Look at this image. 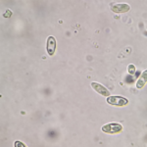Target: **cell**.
Returning <instances> with one entry per match:
<instances>
[{"label":"cell","instance_id":"obj_1","mask_svg":"<svg viewBox=\"0 0 147 147\" xmlns=\"http://www.w3.org/2000/svg\"><path fill=\"white\" fill-rule=\"evenodd\" d=\"M122 130H123L122 125L118 124V123H110V124H107L102 127V131L110 134H119Z\"/></svg>","mask_w":147,"mask_h":147},{"label":"cell","instance_id":"obj_2","mask_svg":"<svg viewBox=\"0 0 147 147\" xmlns=\"http://www.w3.org/2000/svg\"><path fill=\"white\" fill-rule=\"evenodd\" d=\"M107 102L111 105L123 107V106H125L129 103V100H127V98L123 96H109L107 97Z\"/></svg>","mask_w":147,"mask_h":147},{"label":"cell","instance_id":"obj_3","mask_svg":"<svg viewBox=\"0 0 147 147\" xmlns=\"http://www.w3.org/2000/svg\"><path fill=\"white\" fill-rule=\"evenodd\" d=\"M91 87L97 92V93H99L102 96H106V97L110 96V92H109L108 89L106 88V87L104 86V85L98 84V82H91Z\"/></svg>","mask_w":147,"mask_h":147},{"label":"cell","instance_id":"obj_4","mask_svg":"<svg viewBox=\"0 0 147 147\" xmlns=\"http://www.w3.org/2000/svg\"><path fill=\"white\" fill-rule=\"evenodd\" d=\"M130 9V7L129 4H116V5H113L111 7V10H112L114 13L116 14H123L125 13V12H129Z\"/></svg>","mask_w":147,"mask_h":147},{"label":"cell","instance_id":"obj_5","mask_svg":"<svg viewBox=\"0 0 147 147\" xmlns=\"http://www.w3.org/2000/svg\"><path fill=\"white\" fill-rule=\"evenodd\" d=\"M47 53L50 56H53L56 50V39L54 36H49L47 39Z\"/></svg>","mask_w":147,"mask_h":147},{"label":"cell","instance_id":"obj_6","mask_svg":"<svg viewBox=\"0 0 147 147\" xmlns=\"http://www.w3.org/2000/svg\"><path fill=\"white\" fill-rule=\"evenodd\" d=\"M146 82H147V70L144 71V72L141 74L140 77H139V79L137 80L136 87L137 88H142V87L146 84Z\"/></svg>","mask_w":147,"mask_h":147},{"label":"cell","instance_id":"obj_7","mask_svg":"<svg viewBox=\"0 0 147 147\" xmlns=\"http://www.w3.org/2000/svg\"><path fill=\"white\" fill-rule=\"evenodd\" d=\"M127 71H129V74L134 75V74L136 73V67H134V65H129V67H127Z\"/></svg>","mask_w":147,"mask_h":147},{"label":"cell","instance_id":"obj_8","mask_svg":"<svg viewBox=\"0 0 147 147\" xmlns=\"http://www.w3.org/2000/svg\"><path fill=\"white\" fill-rule=\"evenodd\" d=\"M15 147H26V145L24 143H22L21 141H16L15 142Z\"/></svg>","mask_w":147,"mask_h":147}]
</instances>
